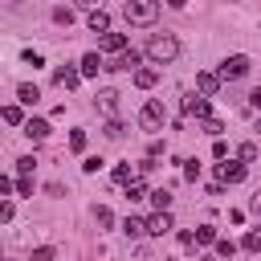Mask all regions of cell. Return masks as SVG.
I'll return each mask as SVG.
<instances>
[{"label": "cell", "instance_id": "1", "mask_svg": "<svg viewBox=\"0 0 261 261\" xmlns=\"http://www.w3.org/2000/svg\"><path fill=\"white\" fill-rule=\"evenodd\" d=\"M147 57H151L155 65H167V61L179 57V41H175L171 33H155V37L147 41Z\"/></svg>", "mask_w": 261, "mask_h": 261}, {"label": "cell", "instance_id": "2", "mask_svg": "<svg viewBox=\"0 0 261 261\" xmlns=\"http://www.w3.org/2000/svg\"><path fill=\"white\" fill-rule=\"evenodd\" d=\"M122 16H126V24H155L159 0H126L122 4Z\"/></svg>", "mask_w": 261, "mask_h": 261}, {"label": "cell", "instance_id": "3", "mask_svg": "<svg viewBox=\"0 0 261 261\" xmlns=\"http://www.w3.org/2000/svg\"><path fill=\"white\" fill-rule=\"evenodd\" d=\"M245 73H249V57H245V53L224 57V61H220V69H216V77H220V82H241Z\"/></svg>", "mask_w": 261, "mask_h": 261}, {"label": "cell", "instance_id": "4", "mask_svg": "<svg viewBox=\"0 0 261 261\" xmlns=\"http://www.w3.org/2000/svg\"><path fill=\"white\" fill-rule=\"evenodd\" d=\"M139 122H143V130H163V122H167V110H163V102H143V110H139Z\"/></svg>", "mask_w": 261, "mask_h": 261}, {"label": "cell", "instance_id": "5", "mask_svg": "<svg viewBox=\"0 0 261 261\" xmlns=\"http://www.w3.org/2000/svg\"><path fill=\"white\" fill-rule=\"evenodd\" d=\"M143 228H147V237H163V232H171L175 224H171V212H159V208H155V212L143 220Z\"/></svg>", "mask_w": 261, "mask_h": 261}, {"label": "cell", "instance_id": "6", "mask_svg": "<svg viewBox=\"0 0 261 261\" xmlns=\"http://www.w3.org/2000/svg\"><path fill=\"white\" fill-rule=\"evenodd\" d=\"M184 114L188 118H208V98L204 94H188L184 98Z\"/></svg>", "mask_w": 261, "mask_h": 261}, {"label": "cell", "instance_id": "7", "mask_svg": "<svg viewBox=\"0 0 261 261\" xmlns=\"http://www.w3.org/2000/svg\"><path fill=\"white\" fill-rule=\"evenodd\" d=\"M216 175H220L216 184H241V179H245V163H220Z\"/></svg>", "mask_w": 261, "mask_h": 261}, {"label": "cell", "instance_id": "8", "mask_svg": "<svg viewBox=\"0 0 261 261\" xmlns=\"http://www.w3.org/2000/svg\"><path fill=\"white\" fill-rule=\"evenodd\" d=\"M53 82H57L61 90H73V86L82 82V69H73V65H61V69L53 73Z\"/></svg>", "mask_w": 261, "mask_h": 261}, {"label": "cell", "instance_id": "9", "mask_svg": "<svg viewBox=\"0 0 261 261\" xmlns=\"http://www.w3.org/2000/svg\"><path fill=\"white\" fill-rule=\"evenodd\" d=\"M216 90H220V77H216V73H208V69H204V73H196V94L212 98Z\"/></svg>", "mask_w": 261, "mask_h": 261}, {"label": "cell", "instance_id": "10", "mask_svg": "<svg viewBox=\"0 0 261 261\" xmlns=\"http://www.w3.org/2000/svg\"><path fill=\"white\" fill-rule=\"evenodd\" d=\"M98 110L118 118V90H98Z\"/></svg>", "mask_w": 261, "mask_h": 261}, {"label": "cell", "instance_id": "11", "mask_svg": "<svg viewBox=\"0 0 261 261\" xmlns=\"http://www.w3.org/2000/svg\"><path fill=\"white\" fill-rule=\"evenodd\" d=\"M122 49H126V37H122V33H110V29H106V33H102V53H114V57H118Z\"/></svg>", "mask_w": 261, "mask_h": 261}, {"label": "cell", "instance_id": "12", "mask_svg": "<svg viewBox=\"0 0 261 261\" xmlns=\"http://www.w3.org/2000/svg\"><path fill=\"white\" fill-rule=\"evenodd\" d=\"M24 135H29L33 143L49 139V122H45V118H24Z\"/></svg>", "mask_w": 261, "mask_h": 261}, {"label": "cell", "instance_id": "13", "mask_svg": "<svg viewBox=\"0 0 261 261\" xmlns=\"http://www.w3.org/2000/svg\"><path fill=\"white\" fill-rule=\"evenodd\" d=\"M155 82H159V69H155V65H139V69H135V86H143V90H151Z\"/></svg>", "mask_w": 261, "mask_h": 261}, {"label": "cell", "instance_id": "14", "mask_svg": "<svg viewBox=\"0 0 261 261\" xmlns=\"http://www.w3.org/2000/svg\"><path fill=\"white\" fill-rule=\"evenodd\" d=\"M16 98H20V106H37V102H41V90L29 86V82H20V86H16Z\"/></svg>", "mask_w": 261, "mask_h": 261}, {"label": "cell", "instance_id": "15", "mask_svg": "<svg viewBox=\"0 0 261 261\" xmlns=\"http://www.w3.org/2000/svg\"><path fill=\"white\" fill-rule=\"evenodd\" d=\"M86 24H90L94 33H106V29H110V16H106L102 8H90V16H86Z\"/></svg>", "mask_w": 261, "mask_h": 261}, {"label": "cell", "instance_id": "16", "mask_svg": "<svg viewBox=\"0 0 261 261\" xmlns=\"http://www.w3.org/2000/svg\"><path fill=\"white\" fill-rule=\"evenodd\" d=\"M102 65H106V61H102L98 53H86V57H82V77H98Z\"/></svg>", "mask_w": 261, "mask_h": 261}, {"label": "cell", "instance_id": "17", "mask_svg": "<svg viewBox=\"0 0 261 261\" xmlns=\"http://www.w3.org/2000/svg\"><path fill=\"white\" fill-rule=\"evenodd\" d=\"M147 200H151L159 212H171V192H167V188H155V192H147Z\"/></svg>", "mask_w": 261, "mask_h": 261}, {"label": "cell", "instance_id": "18", "mask_svg": "<svg viewBox=\"0 0 261 261\" xmlns=\"http://www.w3.org/2000/svg\"><path fill=\"white\" fill-rule=\"evenodd\" d=\"M122 232H126L130 241H139V237H147V228H143V220H139V216H126V220H122Z\"/></svg>", "mask_w": 261, "mask_h": 261}, {"label": "cell", "instance_id": "19", "mask_svg": "<svg viewBox=\"0 0 261 261\" xmlns=\"http://www.w3.org/2000/svg\"><path fill=\"white\" fill-rule=\"evenodd\" d=\"M0 118H4L8 126H24V110H20V106H4V110H0Z\"/></svg>", "mask_w": 261, "mask_h": 261}, {"label": "cell", "instance_id": "20", "mask_svg": "<svg viewBox=\"0 0 261 261\" xmlns=\"http://www.w3.org/2000/svg\"><path fill=\"white\" fill-rule=\"evenodd\" d=\"M126 200H147V184L135 175V179H126Z\"/></svg>", "mask_w": 261, "mask_h": 261}, {"label": "cell", "instance_id": "21", "mask_svg": "<svg viewBox=\"0 0 261 261\" xmlns=\"http://www.w3.org/2000/svg\"><path fill=\"white\" fill-rule=\"evenodd\" d=\"M94 224H98V228H110V224H114V212H110L106 204H98V208H94Z\"/></svg>", "mask_w": 261, "mask_h": 261}, {"label": "cell", "instance_id": "22", "mask_svg": "<svg viewBox=\"0 0 261 261\" xmlns=\"http://www.w3.org/2000/svg\"><path fill=\"white\" fill-rule=\"evenodd\" d=\"M135 175H139V171H135L130 163H118V167H114V184H126V179H135Z\"/></svg>", "mask_w": 261, "mask_h": 261}, {"label": "cell", "instance_id": "23", "mask_svg": "<svg viewBox=\"0 0 261 261\" xmlns=\"http://www.w3.org/2000/svg\"><path fill=\"white\" fill-rule=\"evenodd\" d=\"M212 241H216V228L212 224H200L196 228V245H212Z\"/></svg>", "mask_w": 261, "mask_h": 261}, {"label": "cell", "instance_id": "24", "mask_svg": "<svg viewBox=\"0 0 261 261\" xmlns=\"http://www.w3.org/2000/svg\"><path fill=\"white\" fill-rule=\"evenodd\" d=\"M216 245V257H232L237 253V241H228V237H220V241H212Z\"/></svg>", "mask_w": 261, "mask_h": 261}, {"label": "cell", "instance_id": "25", "mask_svg": "<svg viewBox=\"0 0 261 261\" xmlns=\"http://www.w3.org/2000/svg\"><path fill=\"white\" fill-rule=\"evenodd\" d=\"M204 135L220 139V135H224V122H220V118H204Z\"/></svg>", "mask_w": 261, "mask_h": 261}, {"label": "cell", "instance_id": "26", "mask_svg": "<svg viewBox=\"0 0 261 261\" xmlns=\"http://www.w3.org/2000/svg\"><path fill=\"white\" fill-rule=\"evenodd\" d=\"M241 249H249V253H261V232H245Z\"/></svg>", "mask_w": 261, "mask_h": 261}, {"label": "cell", "instance_id": "27", "mask_svg": "<svg viewBox=\"0 0 261 261\" xmlns=\"http://www.w3.org/2000/svg\"><path fill=\"white\" fill-rule=\"evenodd\" d=\"M53 20H57L61 29H69V24H73V12H69V8H53Z\"/></svg>", "mask_w": 261, "mask_h": 261}, {"label": "cell", "instance_id": "28", "mask_svg": "<svg viewBox=\"0 0 261 261\" xmlns=\"http://www.w3.org/2000/svg\"><path fill=\"white\" fill-rule=\"evenodd\" d=\"M69 151H86V130H69Z\"/></svg>", "mask_w": 261, "mask_h": 261}, {"label": "cell", "instance_id": "29", "mask_svg": "<svg viewBox=\"0 0 261 261\" xmlns=\"http://www.w3.org/2000/svg\"><path fill=\"white\" fill-rule=\"evenodd\" d=\"M237 155H241V163H253V159H257V143H241Z\"/></svg>", "mask_w": 261, "mask_h": 261}, {"label": "cell", "instance_id": "30", "mask_svg": "<svg viewBox=\"0 0 261 261\" xmlns=\"http://www.w3.org/2000/svg\"><path fill=\"white\" fill-rule=\"evenodd\" d=\"M20 61H24V65H33V69H37V65H45V57H41V53H33V49H24V53H20Z\"/></svg>", "mask_w": 261, "mask_h": 261}, {"label": "cell", "instance_id": "31", "mask_svg": "<svg viewBox=\"0 0 261 261\" xmlns=\"http://www.w3.org/2000/svg\"><path fill=\"white\" fill-rule=\"evenodd\" d=\"M33 167H37V159H33V155H20V159H16V171H20V175H29Z\"/></svg>", "mask_w": 261, "mask_h": 261}, {"label": "cell", "instance_id": "32", "mask_svg": "<svg viewBox=\"0 0 261 261\" xmlns=\"http://www.w3.org/2000/svg\"><path fill=\"white\" fill-rule=\"evenodd\" d=\"M29 261H53V249H49V245H41V249H33V253H29Z\"/></svg>", "mask_w": 261, "mask_h": 261}, {"label": "cell", "instance_id": "33", "mask_svg": "<svg viewBox=\"0 0 261 261\" xmlns=\"http://www.w3.org/2000/svg\"><path fill=\"white\" fill-rule=\"evenodd\" d=\"M106 139H122V122H118V118L106 122Z\"/></svg>", "mask_w": 261, "mask_h": 261}, {"label": "cell", "instance_id": "34", "mask_svg": "<svg viewBox=\"0 0 261 261\" xmlns=\"http://www.w3.org/2000/svg\"><path fill=\"white\" fill-rule=\"evenodd\" d=\"M98 167H102V159H98V155H90V159H86V163H82V171H86V175H94V171H98Z\"/></svg>", "mask_w": 261, "mask_h": 261}, {"label": "cell", "instance_id": "35", "mask_svg": "<svg viewBox=\"0 0 261 261\" xmlns=\"http://www.w3.org/2000/svg\"><path fill=\"white\" fill-rule=\"evenodd\" d=\"M196 175H200V163L188 159V163H184V179H196Z\"/></svg>", "mask_w": 261, "mask_h": 261}, {"label": "cell", "instance_id": "36", "mask_svg": "<svg viewBox=\"0 0 261 261\" xmlns=\"http://www.w3.org/2000/svg\"><path fill=\"white\" fill-rule=\"evenodd\" d=\"M16 192H20V196H33V179L20 175V179H16Z\"/></svg>", "mask_w": 261, "mask_h": 261}, {"label": "cell", "instance_id": "37", "mask_svg": "<svg viewBox=\"0 0 261 261\" xmlns=\"http://www.w3.org/2000/svg\"><path fill=\"white\" fill-rule=\"evenodd\" d=\"M212 155H216V159H224V155H228V147H224V139H216V143H212Z\"/></svg>", "mask_w": 261, "mask_h": 261}, {"label": "cell", "instance_id": "38", "mask_svg": "<svg viewBox=\"0 0 261 261\" xmlns=\"http://www.w3.org/2000/svg\"><path fill=\"white\" fill-rule=\"evenodd\" d=\"M0 220H12V200H0Z\"/></svg>", "mask_w": 261, "mask_h": 261}, {"label": "cell", "instance_id": "39", "mask_svg": "<svg viewBox=\"0 0 261 261\" xmlns=\"http://www.w3.org/2000/svg\"><path fill=\"white\" fill-rule=\"evenodd\" d=\"M249 110H261V86H257V90L249 94Z\"/></svg>", "mask_w": 261, "mask_h": 261}, {"label": "cell", "instance_id": "40", "mask_svg": "<svg viewBox=\"0 0 261 261\" xmlns=\"http://www.w3.org/2000/svg\"><path fill=\"white\" fill-rule=\"evenodd\" d=\"M12 188H16V184H12V179H8V175H0V196H8V192H12Z\"/></svg>", "mask_w": 261, "mask_h": 261}, {"label": "cell", "instance_id": "41", "mask_svg": "<svg viewBox=\"0 0 261 261\" xmlns=\"http://www.w3.org/2000/svg\"><path fill=\"white\" fill-rule=\"evenodd\" d=\"M249 208H253V212H257V216H261V192H257V196H253V200H249Z\"/></svg>", "mask_w": 261, "mask_h": 261}, {"label": "cell", "instance_id": "42", "mask_svg": "<svg viewBox=\"0 0 261 261\" xmlns=\"http://www.w3.org/2000/svg\"><path fill=\"white\" fill-rule=\"evenodd\" d=\"M82 8H102V0H77Z\"/></svg>", "mask_w": 261, "mask_h": 261}, {"label": "cell", "instance_id": "43", "mask_svg": "<svg viewBox=\"0 0 261 261\" xmlns=\"http://www.w3.org/2000/svg\"><path fill=\"white\" fill-rule=\"evenodd\" d=\"M167 4H171V8H184V4H188V0H167Z\"/></svg>", "mask_w": 261, "mask_h": 261}, {"label": "cell", "instance_id": "44", "mask_svg": "<svg viewBox=\"0 0 261 261\" xmlns=\"http://www.w3.org/2000/svg\"><path fill=\"white\" fill-rule=\"evenodd\" d=\"M16 4H24V0H16Z\"/></svg>", "mask_w": 261, "mask_h": 261}]
</instances>
